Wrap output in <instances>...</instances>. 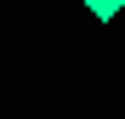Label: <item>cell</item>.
<instances>
[{
	"mask_svg": "<svg viewBox=\"0 0 125 119\" xmlns=\"http://www.w3.org/2000/svg\"><path fill=\"white\" fill-rule=\"evenodd\" d=\"M85 11L97 17V23H114V17L125 11V0H85Z\"/></svg>",
	"mask_w": 125,
	"mask_h": 119,
	"instance_id": "cell-1",
	"label": "cell"
}]
</instances>
